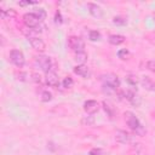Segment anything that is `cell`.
<instances>
[{
  "mask_svg": "<svg viewBox=\"0 0 155 155\" xmlns=\"http://www.w3.org/2000/svg\"><path fill=\"white\" fill-rule=\"evenodd\" d=\"M124 116H125V121H126L127 126H128L134 133H137L138 136H144V134H145L144 127L142 126V124L139 122L138 117H137L132 111H126V113L124 114Z\"/></svg>",
  "mask_w": 155,
  "mask_h": 155,
  "instance_id": "1",
  "label": "cell"
},
{
  "mask_svg": "<svg viewBox=\"0 0 155 155\" xmlns=\"http://www.w3.org/2000/svg\"><path fill=\"white\" fill-rule=\"evenodd\" d=\"M35 65L40 68L42 71L48 73L52 68V61L48 56H36L35 57Z\"/></svg>",
  "mask_w": 155,
  "mask_h": 155,
  "instance_id": "2",
  "label": "cell"
},
{
  "mask_svg": "<svg viewBox=\"0 0 155 155\" xmlns=\"http://www.w3.org/2000/svg\"><path fill=\"white\" fill-rule=\"evenodd\" d=\"M23 22H24V24L28 28H31V29H38L40 27V23H41V21L39 19V17L34 12L25 13L23 16Z\"/></svg>",
  "mask_w": 155,
  "mask_h": 155,
  "instance_id": "3",
  "label": "cell"
},
{
  "mask_svg": "<svg viewBox=\"0 0 155 155\" xmlns=\"http://www.w3.org/2000/svg\"><path fill=\"white\" fill-rule=\"evenodd\" d=\"M10 61L18 68H22L25 63V58L22 51L19 50H11L10 51Z\"/></svg>",
  "mask_w": 155,
  "mask_h": 155,
  "instance_id": "4",
  "label": "cell"
},
{
  "mask_svg": "<svg viewBox=\"0 0 155 155\" xmlns=\"http://www.w3.org/2000/svg\"><path fill=\"white\" fill-rule=\"evenodd\" d=\"M68 46L75 51L76 53L78 52H82L84 48H85V42L81 38H78V36H69L68 38Z\"/></svg>",
  "mask_w": 155,
  "mask_h": 155,
  "instance_id": "5",
  "label": "cell"
},
{
  "mask_svg": "<svg viewBox=\"0 0 155 155\" xmlns=\"http://www.w3.org/2000/svg\"><path fill=\"white\" fill-rule=\"evenodd\" d=\"M101 80H102L103 85H108V86H111V87H115V88H117L120 86V80H119L117 75L111 74V73H108V74L102 75L101 76Z\"/></svg>",
  "mask_w": 155,
  "mask_h": 155,
  "instance_id": "6",
  "label": "cell"
},
{
  "mask_svg": "<svg viewBox=\"0 0 155 155\" xmlns=\"http://www.w3.org/2000/svg\"><path fill=\"white\" fill-rule=\"evenodd\" d=\"M99 109V104L97 101H93V99H90V101H86L84 103V110L88 114V115H92L94 113H97Z\"/></svg>",
  "mask_w": 155,
  "mask_h": 155,
  "instance_id": "7",
  "label": "cell"
},
{
  "mask_svg": "<svg viewBox=\"0 0 155 155\" xmlns=\"http://www.w3.org/2000/svg\"><path fill=\"white\" fill-rule=\"evenodd\" d=\"M45 81H46V84H47L48 86H51V87H57V86L59 85L58 75H57L53 70L46 73V75H45Z\"/></svg>",
  "mask_w": 155,
  "mask_h": 155,
  "instance_id": "8",
  "label": "cell"
},
{
  "mask_svg": "<svg viewBox=\"0 0 155 155\" xmlns=\"http://www.w3.org/2000/svg\"><path fill=\"white\" fill-rule=\"evenodd\" d=\"M87 7H88V11H90L91 16H93L94 18H102V17H103V10H102V7L98 6L97 4L88 2V4H87Z\"/></svg>",
  "mask_w": 155,
  "mask_h": 155,
  "instance_id": "9",
  "label": "cell"
},
{
  "mask_svg": "<svg viewBox=\"0 0 155 155\" xmlns=\"http://www.w3.org/2000/svg\"><path fill=\"white\" fill-rule=\"evenodd\" d=\"M29 42H30L31 47H33L34 50H36V51L42 52V51L46 48V44L44 42V40L40 39V38H38V36H35V38H30V39H29Z\"/></svg>",
  "mask_w": 155,
  "mask_h": 155,
  "instance_id": "10",
  "label": "cell"
},
{
  "mask_svg": "<svg viewBox=\"0 0 155 155\" xmlns=\"http://www.w3.org/2000/svg\"><path fill=\"white\" fill-rule=\"evenodd\" d=\"M74 73L81 78H88L90 76V69L85 65V64H81V65H76L74 67Z\"/></svg>",
  "mask_w": 155,
  "mask_h": 155,
  "instance_id": "11",
  "label": "cell"
},
{
  "mask_svg": "<svg viewBox=\"0 0 155 155\" xmlns=\"http://www.w3.org/2000/svg\"><path fill=\"white\" fill-rule=\"evenodd\" d=\"M115 138H116V140H117L119 143H121V144H126V143L130 142V134H128L126 131H122V130L116 131Z\"/></svg>",
  "mask_w": 155,
  "mask_h": 155,
  "instance_id": "12",
  "label": "cell"
},
{
  "mask_svg": "<svg viewBox=\"0 0 155 155\" xmlns=\"http://www.w3.org/2000/svg\"><path fill=\"white\" fill-rule=\"evenodd\" d=\"M125 36L124 35H120V34H113V35H110L109 38H108V41H109V44H111V45H114V46H117V45H121V44H124L125 42Z\"/></svg>",
  "mask_w": 155,
  "mask_h": 155,
  "instance_id": "13",
  "label": "cell"
},
{
  "mask_svg": "<svg viewBox=\"0 0 155 155\" xmlns=\"http://www.w3.org/2000/svg\"><path fill=\"white\" fill-rule=\"evenodd\" d=\"M103 108H104V110H105V113L109 115V117H114L115 116V113H116V110H115V107L109 102V101H103Z\"/></svg>",
  "mask_w": 155,
  "mask_h": 155,
  "instance_id": "14",
  "label": "cell"
},
{
  "mask_svg": "<svg viewBox=\"0 0 155 155\" xmlns=\"http://www.w3.org/2000/svg\"><path fill=\"white\" fill-rule=\"evenodd\" d=\"M140 84L142 86L145 88V90H149V91H155V82L148 78V76H144L142 80H140Z\"/></svg>",
  "mask_w": 155,
  "mask_h": 155,
  "instance_id": "15",
  "label": "cell"
},
{
  "mask_svg": "<svg viewBox=\"0 0 155 155\" xmlns=\"http://www.w3.org/2000/svg\"><path fill=\"white\" fill-rule=\"evenodd\" d=\"M75 62L78 63V65H81V64H85L86 63V61H87V53L85 52V51H82V52H78V53H75Z\"/></svg>",
  "mask_w": 155,
  "mask_h": 155,
  "instance_id": "16",
  "label": "cell"
},
{
  "mask_svg": "<svg viewBox=\"0 0 155 155\" xmlns=\"http://www.w3.org/2000/svg\"><path fill=\"white\" fill-rule=\"evenodd\" d=\"M117 57L120 58V59H128L130 57H131V53H130V51L127 50V48H121V50H119V52H117Z\"/></svg>",
  "mask_w": 155,
  "mask_h": 155,
  "instance_id": "17",
  "label": "cell"
},
{
  "mask_svg": "<svg viewBox=\"0 0 155 155\" xmlns=\"http://www.w3.org/2000/svg\"><path fill=\"white\" fill-rule=\"evenodd\" d=\"M88 39L91 41H98V40H101V33L98 30H90L88 31Z\"/></svg>",
  "mask_w": 155,
  "mask_h": 155,
  "instance_id": "18",
  "label": "cell"
},
{
  "mask_svg": "<svg viewBox=\"0 0 155 155\" xmlns=\"http://www.w3.org/2000/svg\"><path fill=\"white\" fill-rule=\"evenodd\" d=\"M81 124H82L84 126H92V125L94 124V117H93L92 115L85 116V117H82V120H81Z\"/></svg>",
  "mask_w": 155,
  "mask_h": 155,
  "instance_id": "19",
  "label": "cell"
},
{
  "mask_svg": "<svg viewBox=\"0 0 155 155\" xmlns=\"http://www.w3.org/2000/svg\"><path fill=\"white\" fill-rule=\"evenodd\" d=\"M113 23L116 24V25H125L127 23V19L122 16H116V17L113 18Z\"/></svg>",
  "mask_w": 155,
  "mask_h": 155,
  "instance_id": "20",
  "label": "cell"
},
{
  "mask_svg": "<svg viewBox=\"0 0 155 155\" xmlns=\"http://www.w3.org/2000/svg\"><path fill=\"white\" fill-rule=\"evenodd\" d=\"M62 84H63V87L64 88H71L73 85H74V81H73V79L70 76H67V78H64V80H63Z\"/></svg>",
  "mask_w": 155,
  "mask_h": 155,
  "instance_id": "21",
  "label": "cell"
},
{
  "mask_svg": "<svg viewBox=\"0 0 155 155\" xmlns=\"http://www.w3.org/2000/svg\"><path fill=\"white\" fill-rule=\"evenodd\" d=\"M102 90H103V92H104L105 94H114V93H116V90H117V88L111 87V86H108V85H103Z\"/></svg>",
  "mask_w": 155,
  "mask_h": 155,
  "instance_id": "22",
  "label": "cell"
},
{
  "mask_svg": "<svg viewBox=\"0 0 155 155\" xmlns=\"http://www.w3.org/2000/svg\"><path fill=\"white\" fill-rule=\"evenodd\" d=\"M126 81L130 84V85H132V86H134V85H137L138 84V78L136 76V75H127L126 76Z\"/></svg>",
  "mask_w": 155,
  "mask_h": 155,
  "instance_id": "23",
  "label": "cell"
},
{
  "mask_svg": "<svg viewBox=\"0 0 155 155\" xmlns=\"http://www.w3.org/2000/svg\"><path fill=\"white\" fill-rule=\"evenodd\" d=\"M52 99V94H51V92H48V91H44L42 93H41V101L42 102H50Z\"/></svg>",
  "mask_w": 155,
  "mask_h": 155,
  "instance_id": "24",
  "label": "cell"
},
{
  "mask_svg": "<svg viewBox=\"0 0 155 155\" xmlns=\"http://www.w3.org/2000/svg\"><path fill=\"white\" fill-rule=\"evenodd\" d=\"M34 13H35V15L39 17V19H40V21H44V19L46 18V12H45V10H42V8L36 10Z\"/></svg>",
  "mask_w": 155,
  "mask_h": 155,
  "instance_id": "25",
  "label": "cell"
},
{
  "mask_svg": "<svg viewBox=\"0 0 155 155\" xmlns=\"http://www.w3.org/2000/svg\"><path fill=\"white\" fill-rule=\"evenodd\" d=\"M88 155H103V150L99 149V148H93L90 150Z\"/></svg>",
  "mask_w": 155,
  "mask_h": 155,
  "instance_id": "26",
  "label": "cell"
},
{
  "mask_svg": "<svg viewBox=\"0 0 155 155\" xmlns=\"http://www.w3.org/2000/svg\"><path fill=\"white\" fill-rule=\"evenodd\" d=\"M54 22H56V24H62V22H63V19H62V15H61L59 11H56V15H54Z\"/></svg>",
  "mask_w": 155,
  "mask_h": 155,
  "instance_id": "27",
  "label": "cell"
},
{
  "mask_svg": "<svg viewBox=\"0 0 155 155\" xmlns=\"http://www.w3.org/2000/svg\"><path fill=\"white\" fill-rule=\"evenodd\" d=\"M147 69H149L150 71L155 73V61H149V62H147Z\"/></svg>",
  "mask_w": 155,
  "mask_h": 155,
  "instance_id": "28",
  "label": "cell"
},
{
  "mask_svg": "<svg viewBox=\"0 0 155 155\" xmlns=\"http://www.w3.org/2000/svg\"><path fill=\"white\" fill-rule=\"evenodd\" d=\"M130 103H132L133 105H139L140 104V98L137 96V94H134V97L131 99V102Z\"/></svg>",
  "mask_w": 155,
  "mask_h": 155,
  "instance_id": "29",
  "label": "cell"
},
{
  "mask_svg": "<svg viewBox=\"0 0 155 155\" xmlns=\"http://www.w3.org/2000/svg\"><path fill=\"white\" fill-rule=\"evenodd\" d=\"M17 76H18V80H21V81H27L25 78L28 76V74H27V73H19Z\"/></svg>",
  "mask_w": 155,
  "mask_h": 155,
  "instance_id": "30",
  "label": "cell"
},
{
  "mask_svg": "<svg viewBox=\"0 0 155 155\" xmlns=\"http://www.w3.org/2000/svg\"><path fill=\"white\" fill-rule=\"evenodd\" d=\"M31 76H33V81H35V82H40V81H41L40 75H38V74H33Z\"/></svg>",
  "mask_w": 155,
  "mask_h": 155,
  "instance_id": "31",
  "label": "cell"
},
{
  "mask_svg": "<svg viewBox=\"0 0 155 155\" xmlns=\"http://www.w3.org/2000/svg\"><path fill=\"white\" fill-rule=\"evenodd\" d=\"M154 18H155V15H154Z\"/></svg>",
  "mask_w": 155,
  "mask_h": 155,
  "instance_id": "32",
  "label": "cell"
}]
</instances>
